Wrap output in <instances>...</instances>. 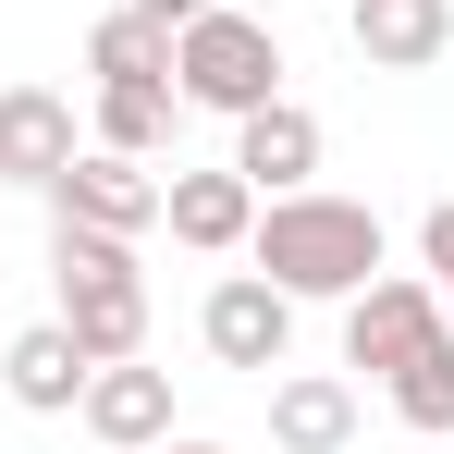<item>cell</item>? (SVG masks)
Segmentation results:
<instances>
[{"label": "cell", "mask_w": 454, "mask_h": 454, "mask_svg": "<svg viewBox=\"0 0 454 454\" xmlns=\"http://www.w3.org/2000/svg\"><path fill=\"white\" fill-rule=\"evenodd\" d=\"M380 393H393V418H405L418 442H442V430H454V332H442V344H418Z\"/></svg>", "instance_id": "16"}, {"label": "cell", "mask_w": 454, "mask_h": 454, "mask_svg": "<svg viewBox=\"0 0 454 454\" xmlns=\"http://www.w3.org/2000/svg\"><path fill=\"white\" fill-rule=\"evenodd\" d=\"M86 74H98V86L172 74V25H160V12H136V0H123V12H98V25H86Z\"/></svg>", "instance_id": "15"}, {"label": "cell", "mask_w": 454, "mask_h": 454, "mask_svg": "<svg viewBox=\"0 0 454 454\" xmlns=\"http://www.w3.org/2000/svg\"><path fill=\"white\" fill-rule=\"evenodd\" d=\"M86 136H74V98H62V86H0V184H37V197H50V172Z\"/></svg>", "instance_id": "11"}, {"label": "cell", "mask_w": 454, "mask_h": 454, "mask_svg": "<svg viewBox=\"0 0 454 454\" xmlns=\"http://www.w3.org/2000/svg\"><path fill=\"white\" fill-rule=\"evenodd\" d=\"M319 148H332V136H319V111H307V98H258V111L233 123V172H246L258 197L319 184Z\"/></svg>", "instance_id": "9"}, {"label": "cell", "mask_w": 454, "mask_h": 454, "mask_svg": "<svg viewBox=\"0 0 454 454\" xmlns=\"http://www.w3.org/2000/svg\"><path fill=\"white\" fill-rule=\"evenodd\" d=\"M74 418H86V442H111V454L172 442V369H148V356H111V369H86Z\"/></svg>", "instance_id": "8"}, {"label": "cell", "mask_w": 454, "mask_h": 454, "mask_svg": "<svg viewBox=\"0 0 454 454\" xmlns=\"http://www.w3.org/2000/svg\"><path fill=\"white\" fill-rule=\"evenodd\" d=\"M50 283H62V332L86 356H148V270H136V233H98V222H50Z\"/></svg>", "instance_id": "2"}, {"label": "cell", "mask_w": 454, "mask_h": 454, "mask_svg": "<svg viewBox=\"0 0 454 454\" xmlns=\"http://www.w3.org/2000/svg\"><path fill=\"white\" fill-rule=\"evenodd\" d=\"M160 233L172 246H197V258H246V233H258V184L246 172H160Z\"/></svg>", "instance_id": "7"}, {"label": "cell", "mask_w": 454, "mask_h": 454, "mask_svg": "<svg viewBox=\"0 0 454 454\" xmlns=\"http://www.w3.org/2000/svg\"><path fill=\"white\" fill-rule=\"evenodd\" d=\"M418 270L454 283V197H430V222H418Z\"/></svg>", "instance_id": "17"}, {"label": "cell", "mask_w": 454, "mask_h": 454, "mask_svg": "<svg viewBox=\"0 0 454 454\" xmlns=\"http://www.w3.org/2000/svg\"><path fill=\"white\" fill-rule=\"evenodd\" d=\"M442 332H454V319H442V283H430V270H380V283L344 295V369L393 380L418 344H442Z\"/></svg>", "instance_id": "4"}, {"label": "cell", "mask_w": 454, "mask_h": 454, "mask_svg": "<svg viewBox=\"0 0 454 454\" xmlns=\"http://www.w3.org/2000/svg\"><path fill=\"white\" fill-rule=\"evenodd\" d=\"M148 454H222V442H184V430H172V442H148Z\"/></svg>", "instance_id": "19"}, {"label": "cell", "mask_w": 454, "mask_h": 454, "mask_svg": "<svg viewBox=\"0 0 454 454\" xmlns=\"http://www.w3.org/2000/svg\"><path fill=\"white\" fill-rule=\"evenodd\" d=\"M344 37L369 74H430L454 50V0H344Z\"/></svg>", "instance_id": "10"}, {"label": "cell", "mask_w": 454, "mask_h": 454, "mask_svg": "<svg viewBox=\"0 0 454 454\" xmlns=\"http://www.w3.org/2000/svg\"><path fill=\"white\" fill-rule=\"evenodd\" d=\"M344 442H356V380L270 369V454H344Z\"/></svg>", "instance_id": "12"}, {"label": "cell", "mask_w": 454, "mask_h": 454, "mask_svg": "<svg viewBox=\"0 0 454 454\" xmlns=\"http://www.w3.org/2000/svg\"><path fill=\"white\" fill-rule=\"evenodd\" d=\"M197 344H209L222 369H283V356H295V295L258 283V270H222L209 307H197Z\"/></svg>", "instance_id": "6"}, {"label": "cell", "mask_w": 454, "mask_h": 454, "mask_svg": "<svg viewBox=\"0 0 454 454\" xmlns=\"http://www.w3.org/2000/svg\"><path fill=\"white\" fill-rule=\"evenodd\" d=\"M172 123H184V98H172V74H136V86H98V111H86V148L160 160V148H172Z\"/></svg>", "instance_id": "14"}, {"label": "cell", "mask_w": 454, "mask_h": 454, "mask_svg": "<svg viewBox=\"0 0 454 454\" xmlns=\"http://www.w3.org/2000/svg\"><path fill=\"white\" fill-rule=\"evenodd\" d=\"M50 222H98V233H136V246H148L160 233V172L123 160V148H74L50 172Z\"/></svg>", "instance_id": "5"}, {"label": "cell", "mask_w": 454, "mask_h": 454, "mask_svg": "<svg viewBox=\"0 0 454 454\" xmlns=\"http://www.w3.org/2000/svg\"><path fill=\"white\" fill-rule=\"evenodd\" d=\"M246 258H258V283H283L295 307H344L356 283H380V258H393V233H380L369 197H332V184H295V197H258V233H246Z\"/></svg>", "instance_id": "1"}, {"label": "cell", "mask_w": 454, "mask_h": 454, "mask_svg": "<svg viewBox=\"0 0 454 454\" xmlns=\"http://www.w3.org/2000/svg\"><path fill=\"white\" fill-rule=\"evenodd\" d=\"M442 319H454V283H442Z\"/></svg>", "instance_id": "20"}, {"label": "cell", "mask_w": 454, "mask_h": 454, "mask_svg": "<svg viewBox=\"0 0 454 454\" xmlns=\"http://www.w3.org/2000/svg\"><path fill=\"white\" fill-rule=\"evenodd\" d=\"M172 98L184 111H222V123H246L258 98H283V37L258 25V12H197V25H172Z\"/></svg>", "instance_id": "3"}, {"label": "cell", "mask_w": 454, "mask_h": 454, "mask_svg": "<svg viewBox=\"0 0 454 454\" xmlns=\"http://www.w3.org/2000/svg\"><path fill=\"white\" fill-rule=\"evenodd\" d=\"M136 12H160V25H197V12H222V0H136Z\"/></svg>", "instance_id": "18"}, {"label": "cell", "mask_w": 454, "mask_h": 454, "mask_svg": "<svg viewBox=\"0 0 454 454\" xmlns=\"http://www.w3.org/2000/svg\"><path fill=\"white\" fill-rule=\"evenodd\" d=\"M86 369H98V356H86L62 319H37V332H12V344H0V393H12L25 418H74Z\"/></svg>", "instance_id": "13"}]
</instances>
